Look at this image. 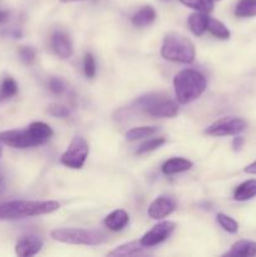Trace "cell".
I'll use <instances>...</instances> for the list:
<instances>
[{"label": "cell", "instance_id": "obj_1", "mask_svg": "<svg viewBox=\"0 0 256 257\" xmlns=\"http://www.w3.org/2000/svg\"><path fill=\"white\" fill-rule=\"evenodd\" d=\"M53 131L44 122L30 123L27 130H12L0 132V142L9 147L24 150L47 143L52 138Z\"/></svg>", "mask_w": 256, "mask_h": 257}, {"label": "cell", "instance_id": "obj_2", "mask_svg": "<svg viewBox=\"0 0 256 257\" xmlns=\"http://www.w3.org/2000/svg\"><path fill=\"white\" fill-rule=\"evenodd\" d=\"M60 203L58 201H27L17 200L0 203V221L20 220V218L33 217V216L45 215L59 210Z\"/></svg>", "mask_w": 256, "mask_h": 257}, {"label": "cell", "instance_id": "obj_3", "mask_svg": "<svg viewBox=\"0 0 256 257\" xmlns=\"http://www.w3.org/2000/svg\"><path fill=\"white\" fill-rule=\"evenodd\" d=\"M173 87L177 100L181 104H187L197 99L206 90L207 80L201 72L195 69H183L173 79Z\"/></svg>", "mask_w": 256, "mask_h": 257}, {"label": "cell", "instance_id": "obj_4", "mask_svg": "<svg viewBox=\"0 0 256 257\" xmlns=\"http://www.w3.org/2000/svg\"><path fill=\"white\" fill-rule=\"evenodd\" d=\"M161 55L166 60L177 63H192L196 57V49L193 43L185 35L178 33H168L163 39Z\"/></svg>", "mask_w": 256, "mask_h": 257}, {"label": "cell", "instance_id": "obj_5", "mask_svg": "<svg viewBox=\"0 0 256 257\" xmlns=\"http://www.w3.org/2000/svg\"><path fill=\"white\" fill-rule=\"evenodd\" d=\"M54 241L68 245L97 246L107 242L108 237L103 231L88 230V228H57L50 232Z\"/></svg>", "mask_w": 256, "mask_h": 257}, {"label": "cell", "instance_id": "obj_6", "mask_svg": "<svg viewBox=\"0 0 256 257\" xmlns=\"http://www.w3.org/2000/svg\"><path fill=\"white\" fill-rule=\"evenodd\" d=\"M137 105L152 117L161 118H173L178 113L177 103L172 99H168L165 95L148 94L137 99Z\"/></svg>", "mask_w": 256, "mask_h": 257}, {"label": "cell", "instance_id": "obj_7", "mask_svg": "<svg viewBox=\"0 0 256 257\" xmlns=\"http://www.w3.org/2000/svg\"><path fill=\"white\" fill-rule=\"evenodd\" d=\"M89 155V146L83 137H75L60 157V163L73 170H80Z\"/></svg>", "mask_w": 256, "mask_h": 257}, {"label": "cell", "instance_id": "obj_8", "mask_svg": "<svg viewBox=\"0 0 256 257\" xmlns=\"http://www.w3.org/2000/svg\"><path fill=\"white\" fill-rule=\"evenodd\" d=\"M247 127L245 119L240 117H223L208 125L206 133L213 137H226V136H237L242 133Z\"/></svg>", "mask_w": 256, "mask_h": 257}, {"label": "cell", "instance_id": "obj_9", "mask_svg": "<svg viewBox=\"0 0 256 257\" xmlns=\"http://www.w3.org/2000/svg\"><path fill=\"white\" fill-rule=\"evenodd\" d=\"M175 228V222H172V221H162L158 225L153 226L152 230L146 232L140 241L146 247H153V246L160 245L161 242L167 240V237L173 232Z\"/></svg>", "mask_w": 256, "mask_h": 257}, {"label": "cell", "instance_id": "obj_10", "mask_svg": "<svg viewBox=\"0 0 256 257\" xmlns=\"http://www.w3.org/2000/svg\"><path fill=\"white\" fill-rule=\"evenodd\" d=\"M43 245H44V241L39 236H23L15 245V253L20 257L35 256L42 250Z\"/></svg>", "mask_w": 256, "mask_h": 257}, {"label": "cell", "instance_id": "obj_11", "mask_svg": "<svg viewBox=\"0 0 256 257\" xmlns=\"http://www.w3.org/2000/svg\"><path fill=\"white\" fill-rule=\"evenodd\" d=\"M176 202L167 196H160L148 207V216L153 220H162L175 211Z\"/></svg>", "mask_w": 256, "mask_h": 257}, {"label": "cell", "instance_id": "obj_12", "mask_svg": "<svg viewBox=\"0 0 256 257\" xmlns=\"http://www.w3.org/2000/svg\"><path fill=\"white\" fill-rule=\"evenodd\" d=\"M50 44H52V48L55 54L59 58H62V59H68V58L72 57L73 44L67 33L62 32V30H57V32L53 33Z\"/></svg>", "mask_w": 256, "mask_h": 257}, {"label": "cell", "instance_id": "obj_13", "mask_svg": "<svg viewBox=\"0 0 256 257\" xmlns=\"http://www.w3.org/2000/svg\"><path fill=\"white\" fill-rule=\"evenodd\" d=\"M130 222V215L124 210H114L104 218V225L108 230L117 231L123 230Z\"/></svg>", "mask_w": 256, "mask_h": 257}, {"label": "cell", "instance_id": "obj_14", "mask_svg": "<svg viewBox=\"0 0 256 257\" xmlns=\"http://www.w3.org/2000/svg\"><path fill=\"white\" fill-rule=\"evenodd\" d=\"M148 247L143 246L141 243V241H132V242L124 243V245H120L118 247H115L114 250L110 251L108 255L109 256H140V255H146L148 253L147 251Z\"/></svg>", "mask_w": 256, "mask_h": 257}, {"label": "cell", "instance_id": "obj_15", "mask_svg": "<svg viewBox=\"0 0 256 257\" xmlns=\"http://www.w3.org/2000/svg\"><path fill=\"white\" fill-rule=\"evenodd\" d=\"M193 166V163L191 161L186 160V158H171V160L166 161L162 166V172L165 175L171 176L176 175V173H182L186 172V171L191 170Z\"/></svg>", "mask_w": 256, "mask_h": 257}, {"label": "cell", "instance_id": "obj_16", "mask_svg": "<svg viewBox=\"0 0 256 257\" xmlns=\"http://www.w3.org/2000/svg\"><path fill=\"white\" fill-rule=\"evenodd\" d=\"M156 17H157L156 10L153 9L152 7H150V5H146V7H143L142 9H140L137 13H135V14L132 15L131 22H132V24L135 25V27L143 28L152 24L156 20Z\"/></svg>", "mask_w": 256, "mask_h": 257}, {"label": "cell", "instance_id": "obj_17", "mask_svg": "<svg viewBox=\"0 0 256 257\" xmlns=\"http://www.w3.org/2000/svg\"><path fill=\"white\" fill-rule=\"evenodd\" d=\"M210 17L207 13L202 12H196L188 17V27H190L191 32L197 37H201L203 33L207 30V24Z\"/></svg>", "mask_w": 256, "mask_h": 257}, {"label": "cell", "instance_id": "obj_18", "mask_svg": "<svg viewBox=\"0 0 256 257\" xmlns=\"http://www.w3.org/2000/svg\"><path fill=\"white\" fill-rule=\"evenodd\" d=\"M225 256H256V242L250 240H240L231 246V250Z\"/></svg>", "mask_w": 256, "mask_h": 257}, {"label": "cell", "instance_id": "obj_19", "mask_svg": "<svg viewBox=\"0 0 256 257\" xmlns=\"http://www.w3.org/2000/svg\"><path fill=\"white\" fill-rule=\"evenodd\" d=\"M256 196V180H247L238 185L233 192L236 201H247Z\"/></svg>", "mask_w": 256, "mask_h": 257}, {"label": "cell", "instance_id": "obj_20", "mask_svg": "<svg viewBox=\"0 0 256 257\" xmlns=\"http://www.w3.org/2000/svg\"><path fill=\"white\" fill-rule=\"evenodd\" d=\"M235 15L237 18L256 17V0H240L236 4Z\"/></svg>", "mask_w": 256, "mask_h": 257}, {"label": "cell", "instance_id": "obj_21", "mask_svg": "<svg viewBox=\"0 0 256 257\" xmlns=\"http://www.w3.org/2000/svg\"><path fill=\"white\" fill-rule=\"evenodd\" d=\"M207 30L213 35V37L218 38V39L226 40L228 39L231 35L227 27H226L222 22H220V20L217 19H213V18H210V19H208Z\"/></svg>", "mask_w": 256, "mask_h": 257}, {"label": "cell", "instance_id": "obj_22", "mask_svg": "<svg viewBox=\"0 0 256 257\" xmlns=\"http://www.w3.org/2000/svg\"><path fill=\"white\" fill-rule=\"evenodd\" d=\"M158 131L156 125H143V127H136L128 131L125 133V140L127 141H137L141 138L151 137Z\"/></svg>", "mask_w": 256, "mask_h": 257}, {"label": "cell", "instance_id": "obj_23", "mask_svg": "<svg viewBox=\"0 0 256 257\" xmlns=\"http://www.w3.org/2000/svg\"><path fill=\"white\" fill-rule=\"evenodd\" d=\"M18 93V83L13 78L7 77L0 84V102L10 99Z\"/></svg>", "mask_w": 256, "mask_h": 257}, {"label": "cell", "instance_id": "obj_24", "mask_svg": "<svg viewBox=\"0 0 256 257\" xmlns=\"http://www.w3.org/2000/svg\"><path fill=\"white\" fill-rule=\"evenodd\" d=\"M180 3L188 8H192L196 12L210 13L213 9L212 0H180Z\"/></svg>", "mask_w": 256, "mask_h": 257}, {"label": "cell", "instance_id": "obj_25", "mask_svg": "<svg viewBox=\"0 0 256 257\" xmlns=\"http://www.w3.org/2000/svg\"><path fill=\"white\" fill-rule=\"evenodd\" d=\"M217 222L221 227L225 231H227L228 233H236L238 231V223L233 220L230 216L225 215V213H218L217 216Z\"/></svg>", "mask_w": 256, "mask_h": 257}, {"label": "cell", "instance_id": "obj_26", "mask_svg": "<svg viewBox=\"0 0 256 257\" xmlns=\"http://www.w3.org/2000/svg\"><path fill=\"white\" fill-rule=\"evenodd\" d=\"M165 143H166V138H163V137L152 138V140H150V141H147V142L142 143V145L138 147L137 153H138V155H143V153L152 152V151H156V150H158L160 147H162Z\"/></svg>", "mask_w": 256, "mask_h": 257}, {"label": "cell", "instance_id": "obj_27", "mask_svg": "<svg viewBox=\"0 0 256 257\" xmlns=\"http://www.w3.org/2000/svg\"><path fill=\"white\" fill-rule=\"evenodd\" d=\"M83 69H84L85 77L92 79L94 78L95 73H97V65H95V59L93 57L92 53H87L84 55V60H83Z\"/></svg>", "mask_w": 256, "mask_h": 257}, {"label": "cell", "instance_id": "obj_28", "mask_svg": "<svg viewBox=\"0 0 256 257\" xmlns=\"http://www.w3.org/2000/svg\"><path fill=\"white\" fill-rule=\"evenodd\" d=\"M19 57L25 64H33L35 62V58H37V52H35L34 48L32 47H23L19 49Z\"/></svg>", "mask_w": 256, "mask_h": 257}, {"label": "cell", "instance_id": "obj_29", "mask_svg": "<svg viewBox=\"0 0 256 257\" xmlns=\"http://www.w3.org/2000/svg\"><path fill=\"white\" fill-rule=\"evenodd\" d=\"M48 113H49L50 115H53V117H58V118H65L69 115V109H68L65 105L63 104H50L49 107H48Z\"/></svg>", "mask_w": 256, "mask_h": 257}, {"label": "cell", "instance_id": "obj_30", "mask_svg": "<svg viewBox=\"0 0 256 257\" xmlns=\"http://www.w3.org/2000/svg\"><path fill=\"white\" fill-rule=\"evenodd\" d=\"M48 85H49V89L52 90L53 93H55V94H60V93L64 92L65 89L64 83H63L59 78H50L49 82H48Z\"/></svg>", "mask_w": 256, "mask_h": 257}, {"label": "cell", "instance_id": "obj_31", "mask_svg": "<svg viewBox=\"0 0 256 257\" xmlns=\"http://www.w3.org/2000/svg\"><path fill=\"white\" fill-rule=\"evenodd\" d=\"M243 143H245L243 137H240V136L237 135V137L233 138L232 141V150L235 151V152H238V151L243 147Z\"/></svg>", "mask_w": 256, "mask_h": 257}, {"label": "cell", "instance_id": "obj_32", "mask_svg": "<svg viewBox=\"0 0 256 257\" xmlns=\"http://www.w3.org/2000/svg\"><path fill=\"white\" fill-rule=\"evenodd\" d=\"M243 172L247 173V175H256V161L255 162L250 163L248 166H246V167L243 168Z\"/></svg>", "mask_w": 256, "mask_h": 257}, {"label": "cell", "instance_id": "obj_33", "mask_svg": "<svg viewBox=\"0 0 256 257\" xmlns=\"http://www.w3.org/2000/svg\"><path fill=\"white\" fill-rule=\"evenodd\" d=\"M8 19H9V12L0 9V24H3V23H7Z\"/></svg>", "mask_w": 256, "mask_h": 257}, {"label": "cell", "instance_id": "obj_34", "mask_svg": "<svg viewBox=\"0 0 256 257\" xmlns=\"http://www.w3.org/2000/svg\"><path fill=\"white\" fill-rule=\"evenodd\" d=\"M4 191H5V180L3 176H0V196L3 195Z\"/></svg>", "mask_w": 256, "mask_h": 257}, {"label": "cell", "instance_id": "obj_35", "mask_svg": "<svg viewBox=\"0 0 256 257\" xmlns=\"http://www.w3.org/2000/svg\"><path fill=\"white\" fill-rule=\"evenodd\" d=\"M62 3H73V2H80V0H60Z\"/></svg>", "mask_w": 256, "mask_h": 257}, {"label": "cell", "instance_id": "obj_36", "mask_svg": "<svg viewBox=\"0 0 256 257\" xmlns=\"http://www.w3.org/2000/svg\"><path fill=\"white\" fill-rule=\"evenodd\" d=\"M2 143V142H0ZM0 156H2V145H0Z\"/></svg>", "mask_w": 256, "mask_h": 257}, {"label": "cell", "instance_id": "obj_37", "mask_svg": "<svg viewBox=\"0 0 256 257\" xmlns=\"http://www.w3.org/2000/svg\"><path fill=\"white\" fill-rule=\"evenodd\" d=\"M212 2H213V3H215V2H218V0H212Z\"/></svg>", "mask_w": 256, "mask_h": 257}]
</instances>
